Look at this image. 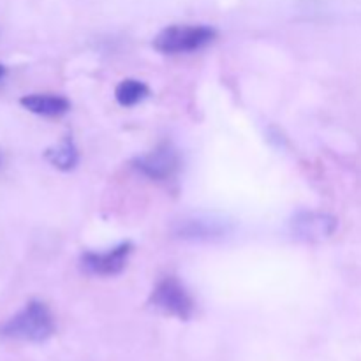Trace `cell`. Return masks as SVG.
<instances>
[{
	"instance_id": "1",
	"label": "cell",
	"mask_w": 361,
	"mask_h": 361,
	"mask_svg": "<svg viewBox=\"0 0 361 361\" xmlns=\"http://www.w3.org/2000/svg\"><path fill=\"white\" fill-rule=\"evenodd\" d=\"M55 334V319L48 305L30 300L20 312L0 323V337L7 341L39 342L48 341Z\"/></svg>"
},
{
	"instance_id": "2",
	"label": "cell",
	"mask_w": 361,
	"mask_h": 361,
	"mask_svg": "<svg viewBox=\"0 0 361 361\" xmlns=\"http://www.w3.org/2000/svg\"><path fill=\"white\" fill-rule=\"evenodd\" d=\"M217 37V30L210 25H171L159 32L154 48L164 55H178L204 48Z\"/></svg>"
},
{
	"instance_id": "3",
	"label": "cell",
	"mask_w": 361,
	"mask_h": 361,
	"mask_svg": "<svg viewBox=\"0 0 361 361\" xmlns=\"http://www.w3.org/2000/svg\"><path fill=\"white\" fill-rule=\"evenodd\" d=\"M231 231L233 222L228 217L210 214L187 215L171 226L173 236L183 242H217Z\"/></svg>"
},
{
	"instance_id": "4",
	"label": "cell",
	"mask_w": 361,
	"mask_h": 361,
	"mask_svg": "<svg viewBox=\"0 0 361 361\" xmlns=\"http://www.w3.org/2000/svg\"><path fill=\"white\" fill-rule=\"evenodd\" d=\"M150 305L166 316L176 317L180 321H189L192 317L196 303L187 291L185 286L176 277H164L155 284L150 295Z\"/></svg>"
},
{
	"instance_id": "5",
	"label": "cell",
	"mask_w": 361,
	"mask_h": 361,
	"mask_svg": "<svg viewBox=\"0 0 361 361\" xmlns=\"http://www.w3.org/2000/svg\"><path fill=\"white\" fill-rule=\"evenodd\" d=\"M133 164L137 171L143 173L148 178L164 182L176 175L180 164H182V159H180L178 148L171 141H162L152 152L134 159Z\"/></svg>"
},
{
	"instance_id": "6",
	"label": "cell",
	"mask_w": 361,
	"mask_h": 361,
	"mask_svg": "<svg viewBox=\"0 0 361 361\" xmlns=\"http://www.w3.org/2000/svg\"><path fill=\"white\" fill-rule=\"evenodd\" d=\"M133 252V243L122 242L106 252H85L81 256V268L97 277H113L123 271Z\"/></svg>"
},
{
	"instance_id": "7",
	"label": "cell",
	"mask_w": 361,
	"mask_h": 361,
	"mask_svg": "<svg viewBox=\"0 0 361 361\" xmlns=\"http://www.w3.org/2000/svg\"><path fill=\"white\" fill-rule=\"evenodd\" d=\"M289 229L296 240L321 242V240L330 238L334 235L335 229H337V219L334 215L321 214V212L302 210L293 215Z\"/></svg>"
},
{
	"instance_id": "8",
	"label": "cell",
	"mask_w": 361,
	"mask_h": 361,
	"mask_svg": "<svg viewBox=\"0 0 361 361\" xmlns=\"http://www.w3.org/2000/svg\"><path fill=\"white\" fill-rule=\"evenodd\" d=\"M20 104L39 116L66 115L71 108V102L59 94H28L20 99Z\"/></svg>"
},
{
	"instance_id": "9",
	"label": "cell",
	"mask_w": 361,
	"mask_h": 361,
	"mask_svg": "<svg viewBox=\"0 0 361 361\" xmlns=\"http://www.w3.org/2000/svg\"><path fill=\"white\" fill-rule=\"evenodd\" d=\"M44 159L60 171H71V169L76 168L80 155H78V148L74 141L71 140V136H66L56 147L48 148L44 152Z\"/></svg>"
},
{
	"instance_id": "10",
	"label": "cell",
	"mask_w": 361,
	"mask_h": 361,
	"mask_svg": "<svg viewBox=\"0 0 361 361\" xmlns=\"http://www.w3.org/2000/svg\"><path fill=\"white\" fill-rule=\"evenodd\" d=\"M150 95V88L140 80H134V78H127L122 80L115 88V99L120 106H136L137 102L145 101V99Z\"/></svg>"
},
{
	"instance_id": "11",
	"label": "cell",
	"mask_w": 361,
	"mask_h": 361,
	"mask_svg": "<svg viewBox=\"0 0 361 361\" xmlns=\"http://www.w3.org/2000/svg\"><path fill=\"white\" fill-rule=\"evenodd\" d=\"M7 74V67L4 66V63H0V80H2L4 76H6Z\"/></svg>"
},
{
	"instance_id": "12",
	"label": "cell",
	"mask_w": 361,
	"mask_h": 361,
	"mask_svg": "<svg viewBox=\"0 0 361 361\" xmlns=\"http://www.w3.org/2000/svg\"><path fill=\"white\" fill-rule=\"evenodd\" d=\"M0 161H2V159H0Z\"/></svg>"
}]
</instances>
